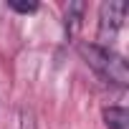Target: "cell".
Instances as JSON below:
<instances>
[{
	"label": "cell",
	"mask_w": 129,
	"mask_h": 129,
	"mask_svg": "<svg viewBox=\"0 0 129 129\" xmlns=\"http://www.w3.org/2000/svg\"><path fill=\"white\" fill-rule=\"evenodd\" d=\"M79 53L84 56V61L109 84L116 86H126L129 84V69L124 56H119L114 48H104L99 43H81Z\"/></svg>",
	"instance_id": "6da1fadb"
},
{
	"label": "cell",
	"mask_w": 129,
	"mask_h": 129,
	"mask_svg": "<svg viewBox=\"0 0 129 129\" xmlns=\"http://www.w3.org/2000/svg\"><path fill=\"white\" fill-rule=\"evenodd\" d=\"M124 15H126V3H104L99 8V33H96L99 46L111 48V41L124 25Z\"/></svg>",
	"instance_id": "7a4b0ae2"
},
{
	"label": "cell",
	"mask_w": 129,
	"mask_h": 129,
	"mask_svg": "<svg viewBox=\"0 0 129 129\" xmlns=\"http://www.w3.org/2000/svg\"><path fill=\"white\" fill-rule=\"evenodd\" d=\"M104 124L106 129H129V114L121 106H109L104 109Z\"/></svg>",
	"instance_id": "3957f363"
},
{
	"label": "cell",
	"mask_w": 129,
	"mask_h": 129,
	"mask_svg": "<svg viewBox=\"0 0 129 129\" xmlns=\"http://www.w3.org/2000/svg\"><path fill=\"white\" fill-rule=\"evenodd\" d=\"M84 10H86L84 3H69V5H66V15H63V18H66V30H69V36H74L76 28L81 25Z\"/></svg>",
	"instance_id": "277c9868"
},
{
	"label": "cell",
	"mask_w": 129,
	"mask_h": 129,
	"mask_svg": "<svg viewBox=\"0 0 129 129\" xmlns=\"http://www.w3.org/2000/svg\"><path fill=\"white\" fill-rule=\"evenodd\" d=\"M18 129H36V114L30 109H20V124Z\"/></svg>",
	"instance_id": "5b68a950"
},
{
	"label": "cell",
	"mask_w": 129,
	"mask_h": 129,
	"mask_svg": "<svg viewBox=\"0 0 129 129\" xmlns=\"http://www.w3.org/2000/svg\"><path fill=\"white\" fill-rule=\"evenodd\" d=\"M8 8L15 10V13H36L38 10V3H15V0H10Z\"/></svg>",
	"instance_id": "8992f818"
}]
</instances>
